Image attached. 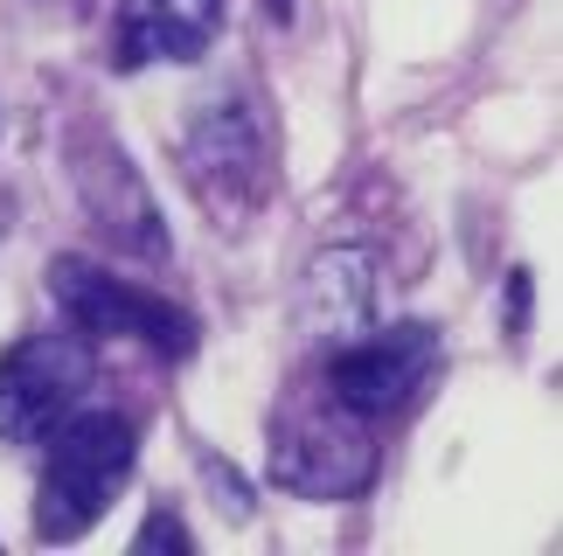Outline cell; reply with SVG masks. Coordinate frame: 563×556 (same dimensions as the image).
I'll return each instance as SVG.
<instances>
[{"label": "cell", "instance_id": "10", "mask_svg": "<svg viewBox=\"0 0 563 556\" xmlns=\"http://www.w3.org/2000/svg\"><path fill=\"white\" fill-rule=\"evenodd\" d=\"M140 549H195V543H188V529L175 515H154V522L140 529Z\"/></svg>", "mask_w": 563, "mask_h": 556}, {"label": "cell", "instance_id": "12", "mask_svg": "<svg viewBox=\"0 0 563 556\" xmlns=\"http://www.w3.org/2000/svg\"><path fill=\"white\" fill-rule=\"evenodd\" d=\"M265 8H272V14H292V0H265Z\"/></svg>", "mask_w": 563, "mask_h": 556}, {"label": "cell", "instance_id": "4", "mask_svg": "<svg viewBox=\"0 0 563 556\" xmlns=\"http://www.w3.org/2000/svg\"><path fill=\"white\" fill-rule=\"evenodd\" d=\"M91 390V341L84 334H29L0 355V438L35 445Z\"/></svg>", "mask_w": 563, "mask_h": 556}, {"label": "cell", "instance_id": "2", "mask_svg": "<svg viewBox=\"0 0 563 556\" xmlns=\"http://www.w3.org/2000/svg\"><path fill=\"white\" fill-rule=\"evenodd\" d=\"M376 474V438L369 418H355L328 382L313 397H292L286 411L272 418V480L286 494L307 501H349L362 494Z\"/></svg>", "mask_w": 563, "mask_h": 556}, {"label": "cell", "instance_id": "3", "mask_svg": "<svg viewBox=\"0 0 563 556\" xmlns=\"http://www.w3.org/2000/svg\"><path fill=\"white\" fill-rule=\"evenodd\" d=\"M439 369V327L404 320V327H362L355 341L328 348V390L349 403L355 418H397L404 403H418V390Z\"/></svg>", "mask_w": 563, "mask_h": 556}, {"label": "cell", "instance_id": "11", "mask_svg": "<svg viewBox=\"0 0 563 556\" xmlns=\"http://www.w3.org/2000/svg\"><path fill=\"white\" fill-rule=\"evenodd\" d=\"M529 320V271H515L508 278V327H522Z\"/></svg>", "mask_w": 563, "mask_h": 556}, {"label": "cell", "instance_id": "6", "mask_svg": "<svg viewBox=\"0 0 563 556\" xmlns=\"http://www.w3.org/2000/svg\"><path fill=\"white\" fill-rule=\"evenodd\" d=\"M77 196L84 209L98 216V230L112 244L125 251H140V258H167V230H161V209L154 196H146V181H140V167L112 146V133H91V140H77Z\"/></svg>", "mask_w": 563, "mask_h": 556}, {"label": "cell", "instance_id": "7", "mask_svg": "<svg viewBox=\"0 0 563 556\" xmlns=\"http://www.w3.org/2000/svg\"><path fill=\"white\" fill-rule=\"evenodd\" d=\"M188 167H195V188L223 209H244L265 196V133H257L251 104H202L188 133Z\"/></svg>", "mask_w": 563, "mask_h": 556}, {"label": "cell", "instance_id": "5", "mask_svg": "<svg viewBox=\"0 0 563 556\" xmlns=\"http://www.w3.org/2000/svg\"><path fill=\"white\" fill-rule=\"evenodd\" d=\"M49 292H56V307L77 320V334H91V341H140V348H161V355L195 348V320L181 307L125 286V278H104L91 258H56Z\"/></svg>", "mask_w": 563, "mask_h": 556}, {"label": "cell", "instance_id": "1", "mask_svg": "<svg viewBox=\"0 0 563 556\" xmlns=\"http://www.w3.org/2000/svg\"><path fill=\"white\" fill-rule=\"evenodd\" d=\"M140 432L119 411H70L49 432V466L35 487V543H77L104 522L119 487L133 480Z\"/></svg>", "mask_w": 563, "mask_h": 556}, {"label": "cell", "instance_id": "8", "mask_svg": "<svg viewBox=\"0 0 563 556\" xmlns=\"http://www.w3.org/2000/svg\"><path fill=\"white\" fill-rule=\"evenodd\" d=\"M299 327L313 341H355L362 327H376V258L362 244H341V251H320L299 278Z\"/></svg>", "mask_w": 563, "mask_h": 556}, {"label": "cell", "instance_id": "9", "mask_svg": "<svg viewBox=\"0 0 563 556\" xmlns=\"http://www.w3.org/2000/svg\"><path fill=\"white\" fill-rule=\"evenodd\" d=\"M223 29V0H125L112 29V63L146 70V63H195Z\"/></svg>", "mask_w": 563, "mask_h": 556}]
</instances>
